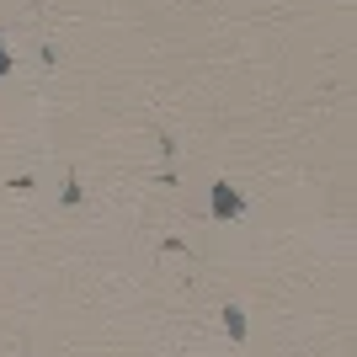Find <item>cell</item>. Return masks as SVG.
<instances>
[{
	"mask_svg": "<svg viewBox=\"0 0 357 357\" xmlns=\"http://www.w3.org/2000/svg\"><path fill=\"white\" fill-rule=\"evenodd\" d=\"M213 213H219V219H240V213H245V203H240V192L229 181H213Z\"/></svg>",
	"mask_w": 357,
	"mask_h": 357,
	"instance_id": "cell-1",
	"label": "cell"
},
{
	"mask_svg": "<svg viewBox=\"0 0 357 357\" xmlns=\"http://www.w3.org/2000/svg\"><path fill=\"white\" fill-rule=\"evenodd\" d=\"M224 326H229V336L240 342V331H245V314H240V310H224Z\"/></svg>",
	"mask_w": 357,
	"mask_h": 357,
	"instance_id": "cell-2",
	"label": "cell"
},
{
	"mask_svg": "<svg viewBox=\"0 0 357 357\" xmlns=\"http://www.w3.org/2000/svg\"><path fill=\"white\" fill-rule=\"evenodd\" d=\"M6 70H11V54H6V43H0V75H6Z\"/></svg>",
	"mask_w": 357,
	"mask_h": 357,
	"instance_id": "cell-3",
	"label": "cell"
}]
</instances>
